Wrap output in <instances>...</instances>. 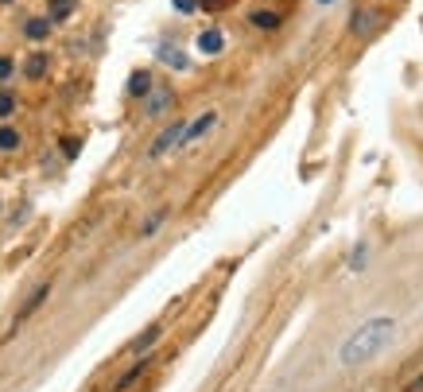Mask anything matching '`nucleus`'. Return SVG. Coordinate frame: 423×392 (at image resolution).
Returning a JSON list of instances; mask_svg holds the SVG:
<instances>
[{"mask_svg":"<svg viewBox=\"0 0 423 392\" xmlns=\"http://www.w3.org/2000/svg\"><path fill=\"white\" fill-rule=\"evenodd\" d=\"M392 334H396V323H392V318H369V323H361V326H357V330L346 338V342H342L338 361H342L346 369L365 365V361H373L377 353L392 342Z\"/></svg>","mask_w":423,"mask_h":392,"instance_id":"nucleus-1","label":"nucleus"},{"mask_svg":"<svg viewBox=\"0 0 423 392\" xmlns=\"http://www.w3.org/2000/svg\"><path fill=\"white\" fill-rule=\"evenodd\" d=\"M183 121H171V125H167L163 128V133H159L156 136V140H152V148H148V156L152 159H159V156H167V151H171L175 148V144H179V140H183Z\"/></svg>","mask_w":423,"mask_h":392,"instance_id":"nucleus-2","label":"nucleus"},{"mask_svg":"<svg viewBox=\"0 0 423 392\" xmlns=\"http://www.w3.org/2000/svg\"><path fill=\"white\" fill-rule=\"evenodd\" d=\"M214 125H217V113L210 109V113H202V117L194 121V125H187V128H183V140H179V144H183V148H191V144H194V140H202V136H206Z\"/></svg>","mask_w":423,"mask_h":392,"instance_id":"nucleus-3","label":"nucleus"},{"mask_svg":"<svg viewBox=\"0 0 423 392\" xmlns=\"http://www.w3.org/2000/svg\"><path fill=\"white\" fill-rule=\"evenodd\" d=\"M171 101H175V93L167 90H156V86H152V93H148V105H144V117H159V113H163V109H171Z\"/></svg>","mask_w":423,"mask_h":392,"instance_id":"nucleus-4","label":"nucleus"},{"mask_svg":"<svg viewBox=\"0 0 423 392\" xmlns=\"http://www.w3.org/2000/svg\"><path fill=\"white\" fill-rule=\"evenodd\" d=\"M222 47H225V35L217 32V27L199 32V50H202V55H222Z\"/></svg>","mask_w":423,"mask_h":392,"instance_id":"nucleus-5","label":"nucleus"},{"mask_svg":"<svg viewBox=\"0 0 423 392\" xmlns=\"http://www.w3.org/2000/svg\"><path fill=\"white\" fill-rule=\"evenodd\" d=\"M249 24L257 27V32H276L283 20H280V12H272V8H257V12L249 16Z\"/></svg>","mask_w":423,"mask_h":392,"instance_id":"nucleus-6","label":"nucleus"},{"mask_svg":"<svg viewBox=\"0 0 423 392\" xmlns=\"http://www.w3.org/2000/svg\"><path fill=\"white\" fill-rule=\"evenodd\" d=\"M43 74H47V55H43V50H35V55H27V59H24V78L39 82Z\"/></svg>","mask_w":423,"mask_h":392,"instance_id":"nucleus-7","label":"nucleus"},{"mask_svg":"<svg viewBox=\"0 0 423 392\" xmlns=\"http://www.w3.org/2000/svg\"><path fill=\"white\" fill-rule=\"evenodd\" d=\"M148 93H152V74L148 70H136L128 78V97H148Z\"/></svg>","mask_w":423,"mask_h":392,"instance_id":"nucleus-8","label":"nucleus"},{"mask_svg":"<svg viewBox=\"0 0 423 392\" xmlns=\"http://www.w3.org/2000/svg\"><path fill=\"white\" fill-rule=\"evenodd\" d=\"M24 35H27V39H35V43H39V39H47V35H51V20L32 16V20L24 24Z\"/></svg>","mask_w":423,"mask_h":392,"instance_id":"nucleus-9","label":"nucleus"},{"mask_svg":"<svg viewBox=\"0 0 423 392\" xmlns=\"http://www.w3.org/2000/svg\"><path fill=\"white\" fill-rule=\"evenodd\" d=\"M159 334H163V330H159V323H156V326H148V330H144L140 338H136V342H133V353H148L152 346L159 342Z\"/></svg>","mask_w":423,"mask_h":392,"instance_id":"nucleus-10","label":"nucleus"},{"mask_svg":"<svg viewBox=\"0 0 423 392\" xmlns=\"http://www.w3.org/2000/svg\"><path fill=\"white\" fill-rule=\"evenodd\" d=\"M20 144H24V136L16 133L12 125H0V151H16Z\"/></svg>","mask_w":423,"mask_h":392,"instance_id":"nucleus-11","label":"nucleus"},{"mask_svg":"<svg viewBox=\"0 0 423 392\" xmlns=\"http://www.w3.org/2000/svg\"><path fill=\"white\" fill-rule=\"evenodd\" d=\"M377 27V12H354V35H369Z\"/></svg>","mask_w":423,"mask_h":392,"instance_id":"nucleus-12","label":"nucleus"},{"mask_svg":"<svg viewBox=\"0 0 423 392\" xmlns=\"http://www.w3.org/2000/svg\"><path fill=\"white\" fill-rule=\"evenodd\" d=\"M159 59L167 62V67H175V70H187L191 62L183 59V50H175V47H159Z\"/></svg>","mask_w":423,"mask_h":392,"instance_id":"nucleus-13","label":"nucleus"},{"mask_svg":"<svg viewBox=\"0 0 423 392\" xmlns=\"http://www.w3.org/2000/svg\"><path fill=\"white\" fill-rule=\"evenodd\" d=\"M70 12H74V0H51V24H58V20H67Z\"/></svg>","mask_w":423,"mask_h":392,"instance_id":"nucleus-14","label":"nucleus"},{"mask_svg":"<svg viewBox=\"0 0 423 392\" xmlns=\"http://www.w3.org/2000/svg\"><path fill=\"white\" fill-rule=\"evenodd\" d=\"M144 369H148V361H140V365H133V369H128L125 377H121V381L113 384V392H125V388H128V384H133V381H140V377H144Z\"/></svg>","mask_w":423,"mask_h":392,"instance_id":"nucleus-15","label":"nucleus"},{"mask_svg":"<svg viewBox=\"0 0 423 392\" xmlns=\"http://www.w3.org/2000/svg\"><path fill=\"white\" fill-rule=\"evenodd\" d=\"M47 295H51V284H43V288H35V295H32V299H27V303H24V311H20V318H27V315H32V311H35V307H39V303H43V299H47Z\"/></svg>","mask_w":423,"mask_h":392,"instance_id":"nucleus-16","label":"nucleus"},{"mask_svg":"<svg viewBox=\"0 0 423 392\" xmlns=\"http://www.w3.org/2000/svg\"><path fill=\"white\" fill-rule=\"evenodd\" d=\"M12 113H16V93L0 90V121H8Z\"/></svg>","mask_w":423,"mask_h":392,"instance_id":"nucleus-17","label":"nucleus"},{"mask_svg":"<svg viewBox=\"0 0 423 392\" xmlns=\"http://www.w3.org/2000/svg\"><path fill=\"white\" fill-rule=\"evenodd\" d=\"M12 74H16V62H12L8 55H0V82H8Z\"/></svg>","mask_w":423,"mask_h":392,"instance_id":"nucleus-18","label":"nucleus"},{"mask_svg":"<svg viewBox=\"0 0 423 392\" xmlns=\"http://www.w3.org/2000/svg\"><path fill=\"white\" fill-rule=\"evenodd\" d=\"M194 8H199V0H175V12H183V16L194 12Z\"/></svg>","mask_w":423,"mask_h":392,"instance_id":"nucleus-19","label":"nucleus"},{"mask_svg":"<svg viewBox=\"0 0 423 392\" xmlns=\"http://www.w3.org/2000/svg\"><path fill=\"white\" fill-rule=\"evenodd\" d=\"M62 156L74 159V156H78V140H62Z\"/></svg>","mask_w":423,"mask_h":392,"instance_id":"nucleus-20","label":"nucleus"},{"mask_svg":"<svg viewBox=\"0 0 423 392\" xmlns=\"http://www.w3.org/2000/svg\"><path fill=\"white\" fill-rule=\"evenodd\" d=\"M163 217H167V214H163V210H159V214H152V217H148V226H144V234H152V229H156V226H159V222H163Z\"/></svg>","mask_w":423,"mask_h":392,"instance_id":"nucleus-21","label":"nucleus"},{"mask_svg":"<svg viewBox=\"0 0 423 392\" xmlns=\"http://www.w3.org/2000/svg\"><path fill=\"white\" fill-rule=\"evenodd\" d=\"M408 392H423V377H415V381L408 384Z\"/></svg>","mask_w":423,"mask_h":392,"instance_id":"nucleus-22","label":"nucleus"},{"mask_svg":"<svg viewBox=\"0 0 423 392\" xmlns=\"http://www.w3.org/2000/svg\"><path fill=\"white\" fill-rule=\"evenodd\" d=\"M202 4H206V8H217V4H222V0H202Z\"/></svg>","mask_w":423,"mask_h":392,"instance_id":"nucleus-23","label":"nucleus"},{"mask_svg":"<svg viewBox=\"0 0 423 392\" xmlns=\"http://www.w3.org/2000/svg\"><path fill=\"white\" fill-rule=\"evenodd\" d=\"M318 4H334V0H318Z\"/></svg>","mask_w":423,"mask_h":392,"instance_id":"nucleus-24","label":"nucleus"},{"mask_svg":"<svg viewBox=\"0 0 423 392\" xmlns=\"http://www.w3.org/2000/svg\"><path fill=\"white\" fill-rule=\"evenodd\" d=\"M0 4H12V0H0Z\"/></svg>","mask_w":423,"mask_h":392,"instance_id":"nucleus-25","label":"nucleus"}]
</instances>
